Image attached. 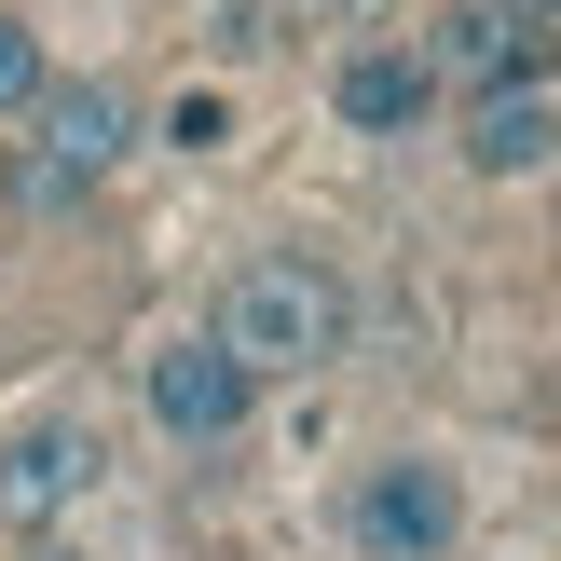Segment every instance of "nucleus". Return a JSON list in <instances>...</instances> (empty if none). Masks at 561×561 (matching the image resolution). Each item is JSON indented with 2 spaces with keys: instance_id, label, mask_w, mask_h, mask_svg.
I'll return each mask as SVG.
<instances>
[{
  "instance_id": "7ed1b4c3",
  "label": "nucleus",
  "mask_w": 561,
  "mask_h": 561,
  "mask_svg": "<svg viewBox=\"0 0 561 561\" xmlns=\"http://www.w3.org/2000/svg\"><path fill=\"white\" fill-rule=\"evenodd\" d=\"M453 535H466L453 453H370L343 480V548L356 561H453Z\"/></svg>"
},
{
  "instance_id": "423d86ee",
  "label": "nucleus",
  "mask_w": 561,
  "mask_h": 561,
  "mask_svg": "<svg viewBox=\"0 0 561 561\" xmlns=\"http://www.w3.org/2000/svg\"><path fill=\"white\" fill-rule=\"evenodd\" d=\"M425 55H438V82H466V96H507V82H548L561 69V27L507 14V0H453Z\"/></svg>"
},
{
  "instance_id": "1a4fd4ad",
  "label": "nucleus",
  "mask_w": 561,
  "mask_h": 561,
  "mask_svg": "<svg viewBox=\"0 0 561 561\" xmlns=\"http://www.w3.org/2000/svg\"><path fill=\"white\" fill-rule=\"evenodd\" d=\"M55 82V55H42V27L27 14H0V124H27V96Z\"/></svg>"
},
{
  "instance_id": "6e6552de",
  "label": "nucleus",
  "mask_w": 561,
  "mask_h": 561,
  "mask_svg": "<svg viewBox=\"0 0 561 561\" xmlns=\"http://www.w3.org/2000/svg\"><path fill=\"white\" fill-rule=\"evenodd\" d=\"M466 179H548L561 164V96L548 82H507V96H466Z\"/></svg>"
},
{
  "instance_id": "9b49d317",
  "label": "nucleus",
  "mask_w": 561,
  "mask_h": 561,
  "mask_svg": "<svg viewBox=\"0 0 561 561\" xmlns=\"http://www.w3.org/2000/svg\"><path fill=\"white\" fill-rule=\"evenodd\" d=\"M507 14H535V27H561V0H507Z\"/></svg>"
},
{
  "instance_id": "20e7f679",
  "label": "nucleus",
  "mask_w": 561,
  "mask_h": 561,
  "mask_svg": "<svg viewBox=\"0 0 561 561\" xmlns=\"http://www.w3.org/2000/svg\"><path fill=\"white\" fill-rule=\"evenodd\" d=\"M137 411H151V438H179V453H233V438L261 425V383H247V356L219 343V329H164V343L137 356Z\"/></svg>"
},
{
  "instance_id": "f257e3e1",
  "label": "nucleus",
  "mask_w": 561,
  "mask_h": 561,
  "mask_svg": "<svg viewBox=\"0 0 561 561\" xmlns=\"http://www.w3.org/2000/svg\"><path fill=\"white\" fill-rule=\"evenodd\" d=\"M219 343L247 356V383H316L356 356V288L343 261H316V247H247L233 274H219Z\"/></svg>"
},
{
  "instance_id": "ddd939ff",
  "label": "nucleus",
  "mask_w": 561,
  "mask_h": 561,
  "mask_svg": "<svg viewBox=\"0 0 561 561\" xmlns=\"http://www.w3.org/2000/svg\"><path fill=\"white\" fill-rule=\"evenodd\" d=\"M27 561H96V548H27Z\"/></svg>"
},
{
  "instance_id": "f03ea898",
  "label": "nucleus",
  "mask_w": 561,
  "mask_h": 561,
  "mask_svg": "<svg viewBox=\"0 0 561 561\" xmlns=\"http://www.w3.org/2000/svg\"><path fill=\"white\" fill-rule=\"evenodd\" d=\"M124 151H137V96L124 82H42V96H27V137H14V206L27 219L96 206V192L124 179Z\"/></svg>"
},
{
  "instance_id": "39448f33",
  "label": "nucleus",
  "mask_w": 561,
  "mask_h": 561,
  "mask_svg": "<svg viewBox=\"0 0 561 561\" xmlns=\"http://www.w3.org/2000/svg\"><path fill=\"white\" fill-rule=\"evenodd\" d=\"M110 493V438L82 425V411H27L14 438H0V520H14L27 548H55V520H82Z\"/></svg>"
},
{
  "instance_id": "9d476101",
  "label": "nucleus",
  "mask_w": 561,
  "mask_h": 561,
  "mask_svg": "<svg viewBox=\"0 0 561 561\" xmlns=\"http://www.w3.org/2000/svg\"><path fill=\"white\" fill-rule=\"evenodd\" d=\"M151 137H164V151H219V137H233V96H219V82H179Z\"/></svg>"
},
{
  "instance_id": "f8f14e48",
  "label": "nucleus",
  "mask_w": 561,
  "mask_h": 561,
  "mask_svg": "<svg viewBox=\"0 0 561 561\" xmlns=\"http://www.w3.org/2000/svg\"><path fill=\"white\" fill-rule=\"evenodd\" d=\"M288 14H356V0H288Z\"/></svg>"
},
{
  "instance_id": "0eeeda50",
  "label": "nucleus",
  "mask_w": 561,
  "mask_h": 561,
  "mask_svg": "<svg viewBox=\"0 0 561 561\" xmlns=\"http://www.w3.org/2000/svg\"><path fill=\"white\" fill-rule=\"evenodd\" d=\"M438 55L425 42H356L343 69H329V110H343V137H425L438 124Z\"/></svg>"
}]
</instances>
